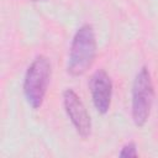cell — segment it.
Here are the masks:
<instances>
[{"instance_id":"obj_1","label":"cell","mask_w":158,"mask_h":158,"mask_svg":"<svg viewBox=\"0 0 158 158\" xmlns=\"http://www.w3.org/2000/svg\"><path fill=\"white\" fill-rule=\"evenodd\" d=\"M96 52V42L93 27L90 25L81 26L72 42L68 60V72L74 75L84 74L93 64Z\"/></svg>"},{"instance_id":"obj_2","label":"cell","mask_w":158,"mask_h":158,"mask_svg":"<svg viewBox=\"0 0 158 158\" xmlns=\"http://www.w3.org/2000/svg\"><path fill=\"white\" fill-rule=\"evenodd\" d=\"M51 78V63L46 57H37L28 67L23 83V91L27 102L38 109L44 99Z\"/></svg>"},{"instance_id":"obj_3","label":"cell","mask_w":158,"mask_h":158,"mask_svg":"<svg viewBox=\"0 0 158 158\" xmlns=\"http://www.w3.org/2000/svg\"><path fill=\"white\" fill-rule=\"evenodd\" d=\"M153 100V85L149 72L143 67L136 75L132 89V117L138 127H142L151 111Z\"/></svg>"},{"instance_id":"obj_4","label":"cell","mask_w":158,"mask_h":158,"mask_svg":"<svg viewBox=\"0 0 158 158\" xmlns=\"http://www.w3.org/2000/svg\"><path fill=\"white\" fill-rule=\"evenodd\" d=\"M63 101H64L65 111L72 123L74 125L77 132L83 138H86L90 135L91 121L81 100L72 89H67L63 94Z\"/></svg>"},{"instance_id":"obj_5","label":"cell","mask_w":158,"mask_h":158,"mask_svg":"<svg viewBox=\"0 0 158 158\" xmlns=\"http://www.w3.org/2000/svg\"><path fill=\"white\" fill-rule=\"evenodd\" d=\"M90 91L96 110L101 114L107 112L111 102L112 83L104 69L96 70L90 79Z\"/></svg>"},{"instance_id":"obj_6","label":"cell","mask_w":158,"mask_h":158,"mask_svg":"<svg viewBox=\"0 0 158 158\" xmlns=\"http://www.w3.org/2000/svg\"><path fill=\"white\" fill-rule=\"evenodd\" d=\"M136 156H137L136 146L132 142H130L126 146H123L122 151L120 152V157H136Z\"/></svg>"}]
</instances>
